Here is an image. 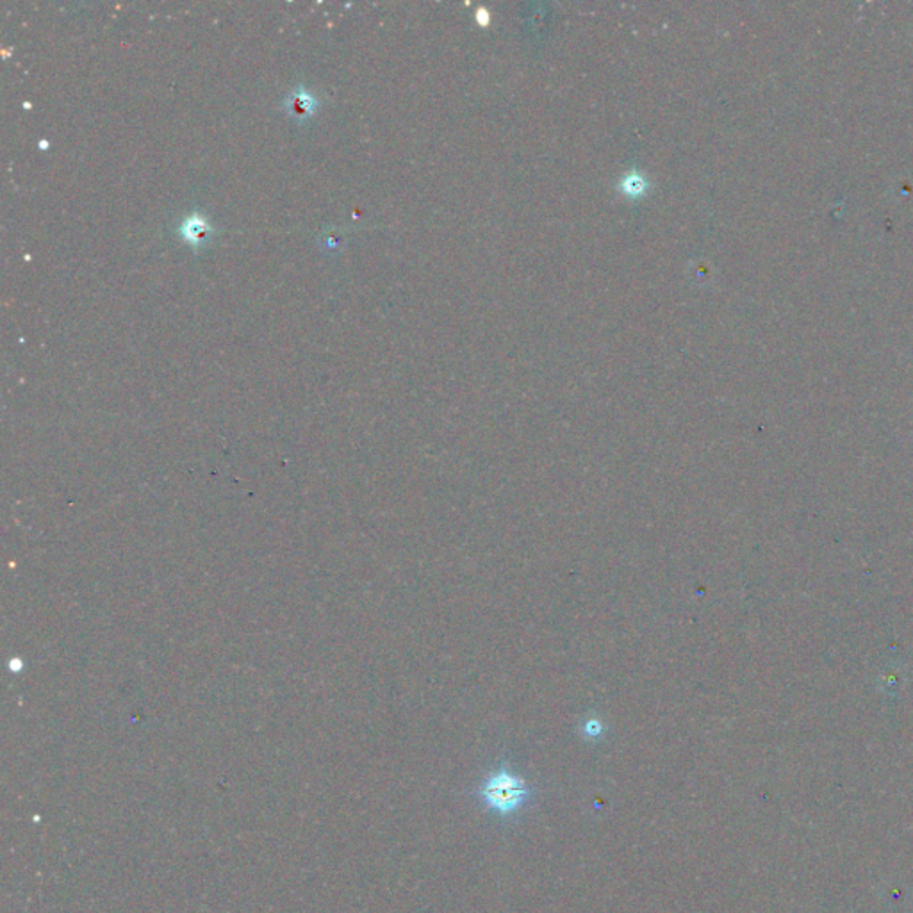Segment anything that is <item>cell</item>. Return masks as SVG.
I'll return each instance as SVG.
<instances>
[{"mask_svg":"<svg viewBox=\"0 0 913 913\" xmlns=\"http://www.w3.org/2000/svg\"><path fill=\"white\" fill-rule=\"evenodd\" d=\"M177 232H179L181 239L186 245L193 246L195 250H201L203 245H207L210 241L214 227H212L210 219L205 214L195 210V212L186 214L181 219V223L177 227Z\"/></svg>","mask_w":913,"mask_h":913,"instance_id":"2","label":"cell"},{"mask_svg":"<svg viewBox=\"0 0 913 913\" xmlns=\"http://www.w3.org/2000/svg\"><path fill=\"white\" fill-rule=\"evenodd\" d=\"M319 105H321L319 97L314 92L307 90L305 86H295L282 101L284 112L297 123H304L307 120H310L318 112Z\"/></svg>","mask_w":913,"mask_h":913,"instance_id":"3","label":"cell"},{"mask_svg":"<svg viewBox=\"0 0 913 913\" xmlns=\"http://www.w3.org/2000/svg\"><path fill=\"white\" fill-rule=\"evenodd\" d=\"M528 794L530 789L524 785V782L508 769H500L491 774V778L480 789L484 803L500 815L515 812L526 801Z\"/></svg>","mask_w":913,"mask_h":913,"instance_id":"1","label":"cell"}]
</instances>
